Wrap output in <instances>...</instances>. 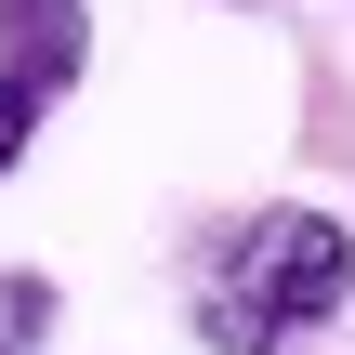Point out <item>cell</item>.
<instances>
[{
    "label": "cell",
    "mask_w": 355,
    "mask_h": 355,
    "mask_svg": "<svg viewBox=\"0 0 355 355\" xmlns=\"http://www.w3.org/2000/svg\"><path fill=\"white\" fill-rule=\"evenodd\" d=\"M198 343L211 355H290L303 329H329L355 303V224L316 198H277V211H237L211 250H198Z\"/></svg>",
    "instance_id": "6da1fadb"
},
{
    "label": "cell",
    "mask_w": 355,
    "mask_h": 355,
    "mask_svg": "<svg viewBox=\"0 0 355 355\" xmlns=\"http://www.w3.org/2000/svg\"><path fill=\"white\" fill-rule=\"evenodd\" d=\"M79 53H92L79 0H0V66H13V79L66 92V79H79Z\"/></svg>",
    "instance_id": "7a4b0ae2"
},
{
    "label": "cell",
    "mask_w": 355,
    "mask_h": 355,
    "mask_svg": "<svg viewBox=\"0 0 355 355\" xmlns=\"http://www.w3.org/2000/svg\"><path fill=\"white\" fill-rule=\"evenodd\" d=\"M53 316H66V290L13 263V277H0V355H40V343H53Z\"/></svg>",
    "instance_id": "3957f363"
},
{
    "label": "cell",
    "mask_w": 355,
    "mask_h": 355,
    "mask_svg": "<svg viewBox=\"0 0 355 355\" xmlns=\"http://www.w3.org/2000/svg\"><path fill=\"white\" fill-rule=\"evenodd\" d=\"M40 105H53V92H40V79H13V66H0V171H13V158H26V145H40Z\"/></svg>",
    "instance_id": "277c9868"
}]
</instances>
